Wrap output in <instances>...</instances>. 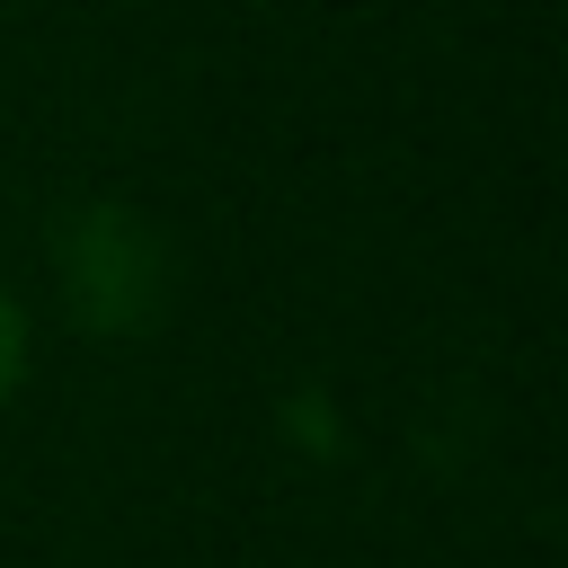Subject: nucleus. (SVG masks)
Wrapping results in <instances>:
<instances>
[{"label":"nucleus","instance_id":"nucleus-1","mask_svg":"<svg viewBox=\"0 0 568 568\" xmlns=\"http://www.w3.org/2000/svg\"><path fill=\"white\" fill-rule=\"evenodd\" d=\"M18 364H27V320H18V302L0 293V399L18 390Z\"/></svg>","mask_w":568,"mask_h":568}]
</instances>
